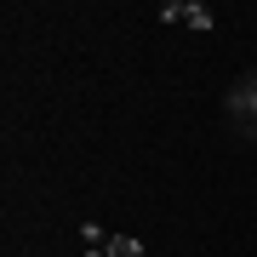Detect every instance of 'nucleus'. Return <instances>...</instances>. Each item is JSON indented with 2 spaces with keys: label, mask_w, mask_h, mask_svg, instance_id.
<instances>
[{
  "label": "nucleus",
  "mask_w": 257,
  "mask_h": 257,
  "mask_svg": "<svg viewBox=\"0 0 257 257\" xmlns=\"http://www.w3.org/2000/svg\"><path fill=\"white\" fill-rule=\"evenodd\" d=\"M229 120L246 132V138H257V74H251V80H240L234 92H229Z\"/></svg>",
  "instance_id": "1"
},
{
  "label": "nucleus",
  "mask_w": 257,
  "mask_h": 257,
  "mask_svg": "<svg viewBox=\"0 0 257 257\" xmlns=\"http://www.w3.org/2000/svg\"><path fill=\"white\" fill-rule=\"evenodd\" d=\"M183 23H189V29H211L217 18H211V6H206V0H183Z\"/></svg>",
  "instance_id": "2"
},
{
  "label": "nucleus",
  "mask_w": 257,
  "mask_h": 257,
  "mask_svg": "<svg viewBox=\"0 0 257 257\" xmlns=\"http://www.w3.org/2000/svg\"><path fill=\"white\" fill-rule=\"evenodd\" d=\"M109 257H143V240H132V234H114V240H109Z\"/></svg>",
  "instance_id": "3"
},
{
  "label": "nucleus",
  "mask_w": 257,
  "mask_h": 257,
  "mask_svg": "<svg viewBox=\"0 0 257 257\" xmlns=\"http://www.w3.org/2000/svg\"><path fill=\"white\" fill-rule=\"evenodd\" d=\"M155 18H160V23H183V0H166V6L155 12Z\"/></svg>",
  "instance_id": "4"
},
{
  "label": "nucleus",
  "mask_w": 257,
  "mask_h": 257,
  "mask_svg": "<svg viewBox=\"0 0 257 257\" xmlns=\"http://www.w3.org/2000/svg\"><path fill=\"white\" fill-rule=\"evenodd\" d=\"M86 257H109V246H92V251H86Z\"/></svg>",
  "instance_id": "5"
}]
</instances>
